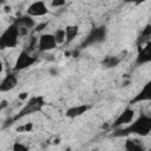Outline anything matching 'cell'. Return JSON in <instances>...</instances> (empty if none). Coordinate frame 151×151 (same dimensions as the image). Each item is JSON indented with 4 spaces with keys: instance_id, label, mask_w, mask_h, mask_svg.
Masks as SVG:
<instances>
[{
    "instance_id": "obj_1",
    "label": "cell",
    "mask_w": 151,
    "mask_h": 151,
    "mask_svg": "<svg viewBox=\"0 0 151 151\" xmlns=\"http://www.w3.org/2000/svg\"><path fill=\"white\" fill-rule=\"evenodd\" d=\"M113 130L114 131L112 132V134L114 137H125L129 134H137V136L145 137L151 132V116L140 114L130 125H127L125 127L120 126V127H117Z\"/></svg>"
},
{
    "instance_id": "obj_2",
    "label": "cell",
    "mask_w": 151,
    "mask_h": 151,
    "mask_svg": "<svg viewBox=\"0 0 151 151\" xmlns=\"http://www.w3.org/2000/svg\"><path fill=\"white\" fill-rule=\"evenodd\" d=\"M20 37V31L18 25L11 24L1 34L0 37V47L2 50L5 48H13L18 45V40Z\"/></svg>"
},
{
    "instance_id": "obj_3",
    "label": "cell",
    "mask_w": 151,
    "mask_h": 151,
    "mask_svg": "<svg viewBox=\"0 0 151 151\" xmlns=\"http://www.w3.org/2000/svg\"><path fill=\"white\" fill-rule=\"evenodd\" d=\"M45 105H46V101H45L44 96H35V97L29 98L28 101L25 104V106L14 117V122L24 118L25 116H28V114H32L35 112H40Z\"/></svg>"
},
{
    "instance_id": "obj_4",
    "label": "cell",
    "mask_w": 151,
    "mask_h": 151,
    "mask_svg": "<svg viewBox=\"0 0 151 151\" xmlns=\"http://www.w3.org/2000/svg\"><path fill=\"white\" fill-rule=\"evenodd\" d=\"M106 33H107V28L105 26H99V27H94L91 29V32L87 34V37L85 38V40L81 44V47L85 46H91L94 44H99L101 41L105 40L106 38Z\"/></svg>"
},
{
    "instance_id": "obj_5",
    "label": "cell",
    "mask_w": 151,
    "mask_h": 151,
    "mask_svg": "<svg viewBox=\"0 0 151 151\" xmlns=\"http://www.w3.org/2000/svg\"><path fill=\"white\" fill-rule=\"evenodd\" d=\"M37 63V58L32 57L27 51H21L15 60L14 64V71H22L25 68L31 67L32 65H34Z\"/></svg>"
},
{
    "instance_id": "obj_6",
    "label": "cell",
    "mask_w": 151,
    "mask_h": 151,
    "mask_svg": "<svg viewBox=\"0 0 151 151\" xmlns=\"http://www.w3.org/2000/svg\"><path fill=\"white\" fill-rule=\"evenodd\" d=\"M58 44L55 41L54 34L51 33H44L39 37L38 39V50L40 52H47V51H52L54 48H57Z\"/></svg>"
},
{
    "instance_id": "obj_7",
    "label": "cell",
    "mask_w": 151,
    "mask_h": 151,
    "mask_svg": "<svg viewBox=\"0 0 151 151\" xmlns=\"http://www.w3.org/2000/svg\"><path fill=\"white\" fill-rule=\"evenodd\" d=\"M133 117H134V111H133V109L126 107V109L116 118V120L111 124V129H117V127H120V126H123V125L130 124V123L132 122Z\"/></svg>"
},
{
    "instance_id": "obj_8",
    "label": "cell",
    "mask_w": 151,
    "mask_h": 151,
    "mask_svg": "<svg viewBox=\"0 0 151 151\" xmlns=\"http://www.w3.org/2000/svg\"><path fill=\"white\" fill-rule=\"evenodd\" d=\"M151 61V40L146 41L144 46H138V52L136 57V64L143 65Z\"/></svg>"
},
{
    "instance_id": "obj_9",
    "label": "cell",
    "mask_w": 151,
    "mask_h": 151,
    "mask_svg": "<svg viewBox=\"0 0 151 151\" xmlns=\"http://www.w3.org/2000/svg\"><path fill=\"white\" fill-rule=\"evenodd\" d=\"M47 13H48L47 6L42 0H37L32 2L26 11V14H28L29 17H44Z\"/></svg>"
},
{
    "instance_id": "obj_10",
    "label": "cell",
    "mask_w": 151,
    "mask_h": 151,
    "mask_svg": "<svg viewBox=\"0 0 151 151\" xmlns=\"http://www.w3.org/2000/svg\"><path fill=\"white\" fill-rule=\"evenodd\" d=\"M151 100V80H149L143 88L134 96V98L131 100V104H137L142 101H150Z\"/></svg>"
},
{
    "instance_id": "obj_11",
    "label": "cell",
    "mask_w": 151,
    "mask_h": 151,
    "mask_svg": "<svg viewBox=\"0 0 151 151\" xmlns=\"http://www.w3.org/2000/svg\"><path fill=\"white\" fill-rule=\"evenodd\" d=\"M91 107L88 106V105H76V106H71V107H68L67 110H66V112H65V116L67 117V118H71V119H73V118H77V117H80V116H83L86 111H88Z\"/></svg>"
},
{
    "instance_id": "obj_12",
    "label": "cell",
    "mask_w": 151,
    "mask_h": 151,
    "mask_svg": "<svg viewBox=\"0 0 151 151\" xmlns=\"http://www.w3.org/2000/svg\"><path fill=\"white\" fill-rule=\"evenodd\" d=\"M18 79L15 77V74L13 73H8L7 76H5V78L2 79L1 84H0V91L1 92H7L12 88H14L17 86Z\"/></svg>"
},
{
    "instance_id": "obj_13",
    "label": "cell",
    "mask_w": 151,
    "mask_h": 151,
    "mask_svg": "<svg viewBox=\"0 0 151 151\" xmlns=\"http://www.w3.org/2000/svg\"><path fill=\"white\" fill-rule=\"evenodd\" d=\"M32 18H33V17H29L28 14H26V15H24V17L18 18L17 21H15V24H17L18 26L25 27V28H27V29L33 28V27L37 26V24H35V21H34Z\"/></svg>"
},
{
    "instance_id": "obj_14",
    "label": "cell",
    "mask_w": 151,
    "mask_h": 151,
    "mask_svg": "<svg viewBox=\"0 0 151 151\" xmlns=\"http://www.w3.org/2000/svg\"><path fill=\"white\" fill-rule=\"evenodd\" d=\"M65 32H66V42L70 44L72 42L76 37L78 35L79 33V27L77 25H68L65 27Z\"/></svg>"
},
{
    "instance_id": "obj_15",
    "label": "cell",
    "mask_w": 151,
    "mask_h": 151,
    "mask_svg": "<svg viewBox=\"0 0 151 151\" xmlns=\"http://www.w3.org/2000/svg\"><path fill=\"white\" fill-rule=\"evenodd\" d=\"M124 147H125V150H127V151H143V150H144V147H143L142 143H139V140H137V139H131V138H127V139H126Z\"/></svg>"
},
{
    "instance_id": "obj_16",
    "label": "cell",
    "mask_w": 151,
    "mask_h": 151,
    "mask_svg": "<svg viewBox=\"0 0 151 151\" xmlns=\"http://www.w3.org/2000/svg\"><path fill=\"white\" fill-rule=\"evenodd\" d=\"M101 64L105 68H112V67H116L119 64V58H117L114 55H106Z\"/></svg>"
},
{
    "instance_id": "obj_17",
    "label": "cell",
    "mask_w": 151,
    "mask_h": 151,
    "mask_svg": "<svg viewBox=\"0 0 151 151\" xmlns=\"http://www.w3.org/2000/svg\"><path fill=\"white\" fill-rule=\"evenodd\" d=\"M54 38H55V41L58 45H61L66 41V32L64 28H58L55 32H54Z\"/></svg>"
},
{
    "instance_id": "obj_18",
    "label": "cell",
    "mask_w": 151,
    "mask_h": 151,
    "mask_svg": "<svg viewBox=\"0 0 151 151\" xmlns=\"http://www.w3.org/2000/svg\"><path fill=\"white\" fill-rule=\"evenodd\" d=\"M149 37H151V24H146L140 33V39L149 38Z\"/></svg>"
},
{
    "instance_id": "obj_19",
    "label": "cell",
    "mask_w": 151,
    "mask_h": 151,
    "mask_svg": "<svg viewBox=\"0 0 151 151\" xmlns=\"http://www.w3.org/2000/svg\"><path fill=\"white\" fill-rule=\"evenodd\" d=\"M32 129H33V124H32V123H26V124H24L22 126L18 127L17 131H18V132H31Z\"/></svg>"
},
{
    "instance_id": "obj_20",
    "label": "cell",
    "mask_w": 151,
    "mask_h": 151,
    "mask_svg": "<svg viewBox=\"0 0 151 151\" xmlns=\"http://www.w3.org/2000/svg\"><path fill=\"white\" fill-rule=\"evenodd\" d=\"M12 149H13V151H27V150H28V147H27L26 145H24V144H21V143H19V142H15V143L13 144Z\"/></svg>"
},
{
    "instance_id": "obj_21",
    "label": "cell",
    "mask_w": 151,
    "mask_h": 151,
    "mask_svg": "<svg viewBox=\"0 0 151 151\" xmlns=\"http://www.w3.org/2000/svg\"><path fill=\"white\" fill-rule=\"evenodd\" d=\"M66 4V0H52V6L53 7H61Z\"/></svg>"
},
{
    "instance_id": "obj_22",
    "label": "cell",
    "mask_w": 151,
    "mask_h": 151,
    "mask_svg": "<svg viewBox=\"0 0 151 151\" xmlns=\"http://www.w3.org/2000/svg\"><path fill=\"white\" fill-rule=\"evenodd\" d=\"M45 27H47V22H41V24H38L35 27H34V32H41Z\"/></svg>"
},
{
    "instance_id": "obj_23",
    "label": "cell",
    "mask_w": 151,
    "mask_h": 151,
    "mask_svg": "<svg viewBox=\"0 0 151 151\" xmlns=\"http://www.w3.org/2000/svg\"><path fill=\"white\" fill-rule=\"evenodd\" d=\"M28 98V93L27 92H21L20 94H19V99L20 100H25V99H27Z\"/></svg>"
},
{
    "instance_id": "obj_24",
    "label": "cell",
    "mask_w": 151,
    "mask_h": 151,
    "mask_svg": "<svg viewBox=\"0 0 151 151\" xmlns=\"http://www.w3.org/2000/svg\"><path fill=\"white\" fill-rule=\"evenodd\" d=\"M6 107H7V100L2 99V100H1V105H0V110L2 111V110H5Z\"/></svg>"
},
{
    "instance_id": "obj_25",
    "label": "cell",
    "mask_w": 151,
    "mask_h": 151,
    "mask_svg": "<svg viewBox=\"0 0 151 151\" xmlns=\"http://www.w3.org/2000/svg\"><path fill=\"white\" fill-rule=\"evenodd\" d=\"M50 73H51L52 76H57V74H58V70H57V68H50Z\"/></svg>"
},
{
    "instance_id": "obj_26",
    "label": "cell",
    "mask_w": 151,
    "mask_h": 151,
    "mask_svg": "<svg viewBox=\"0 0 151 151\" xmlns=\"http://www.w3.org/2000/svg\"><path fill=\"white\" fill-rule=\"evenodd\" d=\"M4 8H5V12H6V13H9V12H11V7H9V6H5Z\"/></svg>"
},
{
    "instance_id": "obj_27",
    "label": "cell",
    "mask_w": 151,
    "mask_h": 151,
    "mask_svg": "<svg viewBox=\"0 0 151 151\" xmlns=\"http://www.w3.org/2000/svg\"><path fill=\"white\" fill-rule=\"evenodd\" d=\"M144 1H145V0H136V1H134V4H136V5H139V4L144 2Z\"/></svg>"
},
{
    "instance_id": "obj_28",
    "label": "cell",
    "mask_w": 151,
    "mask_h": 151,
    "mask_svg": "<svg viewBox=\"0 0 151 151\" xmlns=\"http://www.w3.org/2000/svg\"><path fill=\"white\" fill-rule=\"evenodd\" d=\"M124 1H125V2H133V4H134L136 0H124Z\"/></svg>"
}]
</instances>
